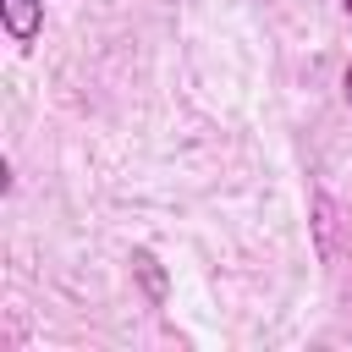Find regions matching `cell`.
<instances>
[{"label":"cell","instance_id":"1","mask_svg":"<svg viewBox=\"0 0 352 352\" xmlns=\"http://www.w3.org/2000/svg\"><path fill=\"white\" fill-rule=\"evenodd\" d=\"M0 22H6L11 44L28 50V44L44 33V0H0Z\"/></svg>","mask_w":352,"mask_h":352},{"label":"cell","instance_id":"2","mask_svg":"<svg viewBox=\"0 0 352 352\" xmlns=\"http://www.w3.org/2000/svg\"><path fill=\"white\" fill-rule=\"evenodd\" d=\"M132 270H138V280H143V292H148L154 302H165V270L154 264V253H132Z\"/></svg>","mask_w":352,"mask_h":352},{"label":"cell","instance_id":"3","mask_svg":"<svg viewBox=\"0 0 352 352\" xmlns=\"http://www.w3.org/2000/svg\"><path fill=\"white\" fill-rule=\"evenodd\" d=\"M341 88H346V104H352V60H346V77H341Z\"/></svg>","mask_w":352,"mask_h":352},{"label":"cell","instance_id":"4","mask_svg":"<svg viewBox=\"0 0 352 352\" xmlns=\"http://www.w3.org/2000/svg\"><path fill=\"white\" fill-rule=\"evenodd\" d=\"M341 6H346V16H352V0H341Z\"/></svg>","mask_w":352,"mask_h":352}]
</instances>
